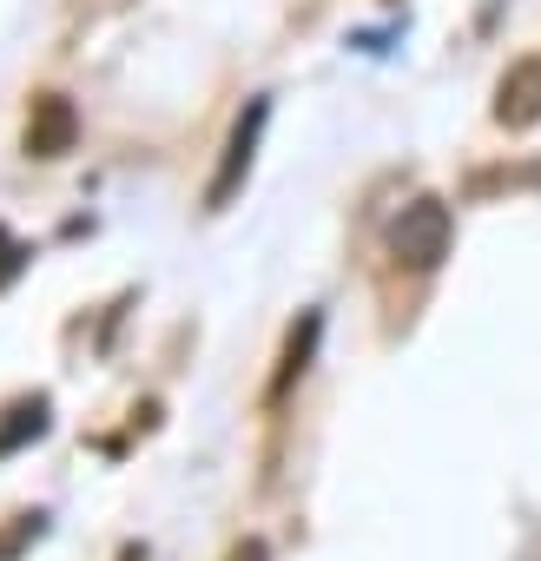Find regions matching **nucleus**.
<instances>
[{"mask_svg":"<svg viewBox=\"0 0 541 561\" xmlns=\"http://www.w3.org/2000/svg\"><path fill=\"white\" fill-rule=\"evenodd\" d=\"M73 139H80V113H73V100H67V93H34V106H27V133H21V152H27V159H60V152H73Z\"/></svg>","mask_w":541,"mask_h":561,"instance_id":"nucleus-3","label":"nucleus"},{"mask_svg":"<svg viewBox=\"0 0 541 561\" xmlns=\"http://www.w3.org/2000/svg\"><path fill=\"white\" fill-rule=\"evenodd\" d=\"M318 318H298V331H291V344H285V370H278V383H270V397H285L298 377H304V364H311V351H318Z\"/></svg>","mask_w":541,"mask_h":561,"instance_id":"nucleus-6","label":"nucleus"},{"mask_svg":"<svg viewBox=\"0 0 541 561\" xmlns=\"http://www.w3.org/2000/svg\"><path fill=\"white\" fill-rule=\"evenodd\" d=\"M495 126L508 133H528L541 126V60H515L495 87Z\"/></svg>","mask_w":541,"mask_h":561,"instance_id":"nucleus-4","label":"nucleus"},{"mask_svg":"<svg viewBox=\"0 0 541 561\" xmlns=\"http://www.w3.org/2000/svg\"><path fill=\"white\" fill-rule=\"evenodd\" d=\"M47 416H54L47 397H21V403H8V410H0V456H14V449H27L34 436H47Z\"/></svg>","mask_w":541,"mask_h":561,"instance_id":"nucleus-5","label":"nucleus"},{"mask_svg":"<svg viewBox=\"0 0 541 561\" xmlns=\"http://www.w3.org/2000/svg\"><path fill=\"white\" fill-rule=\"evenodd\" d=\"M225 561H270V548H264V541H257V535H251V541H238V548H231V554H225Z\"/></svg>","mask_w":541,"mask_h":561,"instance_id":"nucleus-8","label":"nucleus"},{"mask_svg":"<svg viewBox=\"0 0 541 561\" xmlns=\"http://www.w3.org/2000/svg\"><path fill=\"white\" fill-rule=\"evenodd\" d=\"M21 257H27V251H21V244H14L8 231H0V285H8V277L21 271Z\"/></svg>","mask_w":541,"mask_h":561,"instance_id":"nucleus-7","label":"nucleus"},{"mask_svg":"<svg viewBox=\"0 0 541 561\" xmlns=\"http://www.w3.org/2000/svg\"><path fill=\"white\" fill-rule=\"evenodd\" d=\"M264 119H270V100H251V106L231 119L225 159H218V172H211V185H205V205H211V211H225V205L244 192V179H251V159H257V139H264Z\"/></svg>","mask_w":541,"mask_h":561,"instance_id":"nucleus-2","label":"nucleus"},{"mask_svg":"<svg viewBox=\"0 0 541 561\" xmlns=\"http://www.w3.org/2000/svg\"><path fill=\"white\" fill-rule=\"evenodd\" d=\"M449 238H456V218H449V205L442 198H410L396 218H390V257L403 264V271H436L442 257H449Z\"/></svg>","mask_w":541,"mask_h":561,"instance_id":"nucleus-1","label":"nucleus"}]
</instances>
